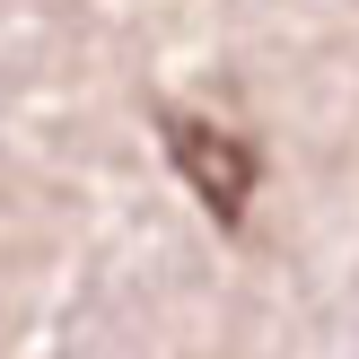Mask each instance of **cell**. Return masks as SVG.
Returning <instances> with one entry per match:
<instances>
[{
  "mask_svg": "<svg viewBox=\"0 0 359 359\" xmlns=\"http://www.w3.org/2000/svg\"><path fill=\"white\" fill-rule=\"evenodd\" d=\"M167 158H175V175L193 184V202H202L219 228H237V219H245L263 158L245 149L237 132H219V123H202V114H167Z\"/></svg>",
  "mask_w": 359,
  "mask_h": 359,
  "instance_id": "1",
  "label": "cell"
}]
</instances>
